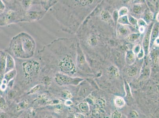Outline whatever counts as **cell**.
<instances>
[{
  "label": "cell",
  "mask_w": 159,
  "mask_h": 118,
  "mask_svg": "<svg viewBox=\"0 0 159 118\" xmlns=\"http://www.w3.org/2000/svg\"><path fill=\"white\" fill-rule=\"evenodd\" d=\"M72 43L71 39L59 38L38 52L37 56L42 61L48 73L60 72L71 76L77 73Z\"/></svg>",
  "instance_id": "cell-1"
},
{
  "label": "cell",
  "mask_w": 159,
  "mask_h": 118,
  "mask_svg": "<svg viewBox=\"0 0 159 118\" xmlns=\"http://www.w3.org/2000/svg\"><path fill=\"white\" fill-rule=\"evenodd\" d=\"M36 48L33 38L27 33L21 32L12 38L5 50L15 59H27L33 57Z\"/></svg>",
  "instance_id": "cell-2"
},
{
  "label": "cell",
  "mask_w": 159,
  "mask_h": 118,
  "mask_svg": "<svg viewBox=\"0 0 159 118\" xmlns=\"http://www.w3.org/2000/svg\"><path fill=\"white\" fill-rule=\"evenodd\" d=\"M6 5L5 11L0 15V26L24 22L25 11L20 1H3Z\"/></svg>",
  "instance_id": "cell-3"
},
{
  "label": "cell",
  "mask_w": 159,
  "mask_h": 118,
  "mask_svg": "<svg viewBox=\"0 0 159 118\" xmlns=\"http://www.w3.org/2000/svg\"><path fill=\"white\" fill-rule=\"evenodd\" d=\"M54 79L59 86L64 85H78L83 80L80 78H73L64 74L56 72L54 74Z\"/></svg>",
  "instance_id": "cell-4"
},
{
  "label": "cell",
  "mask_w": 159,
  "mask_h": 118,
  "mask_svg": "<svg viewBox=\"0 0 159 118\" xmlns=\"http://www.w3.org/2000/svg\"><path fill=\"white\" fill-rule=\"evenodd\" d=\"M46 13L41 9H32L25 11L24 22H33L40 20L43 18Z\"/></svg>",
  "instance_id": "cell-5"
},
{
  "label": "cell",
  "mask_w": 159,
  "mask_h": 118,
  "mask_svg": "<svg viewBox=\"0 0 159 118\" xmlns=\"http://www.w3.org/2000/svg\"><path fill=\"white\" fill-rule=\"evenodd\" d=\"M76 66L77 68L84 69L86 66V60L84 55L80 47L79 44H77V56L76 59Z\"/></svg>",
  "instance_id": "cell-6"
},
{
  "label": "cell",
  "mask_w": 159,
  "mask_h": 118,
  "mask_svg": "<svg viewBox=\"0 0 159 118\" xmlns=\"http://www.w3.org/2000/svg\"><path fill=\"white\" fill-rule=\"evenodd\" d=\"M7 53V52L5 50L0 51V84L5 74Z\"/></svg>",
  "instance_id": "cell-7"
},
{
  "label": "cell",
  "mask_w": 159,
  "mask_h": 118,
  "mask_svg": "<svg viewBox=\"0 0 159 118\" xmlns=\"http://www.w3.org/2000/svg\"><path fill=\"white\" fill-rule=\"evenodd\" d=\"M15 61L14 58L8 54L7 53L6 57V70L5 74L15 69Z\"/></svg>",
  "instance_id": "cell-8"
},
{
  "label": "cell",
  "mask_w": 159,
  "mask_h": 118,
  "mask_svg": "<svg viewBox=\"0 0 159 118\" xmlns=\"http://www.w3.org/2000/svg\"><path fill=\"white\" fill-rule=\"evenodd\" d=\"M150 34V30H148L146 34H145L144 38L143 40V50L145 53H146V54L148 53V48H149Z\"/></svg>",
  "instance_id": "cell-9"
},
{
  "label": "cell",
  "mask_w": 159,
  "mask_h": 118,
  "mask_svg": "<svg viewBox=\"0 0 159 118\" xmlns=\"http://www.w3.org/2000/svg\"><path fill=\"white\" fill-rule=\"evenodd\" d=\"M114 104L116 107L122 108L125 106L126 102L123 98L120 97H117L114 99Z\"/></svg>",
  "instance_id": "cell-10"
},
{
  "label": "cell",
  "mask_w": 159,
  "mask_h": 118,
  "mask_svg": "<svg viewBox=\"0 0 159 118\" xmlns=\"http://www.w3.org/2000/svg\"><path fill=\"white\" fill-rule=\"evenodd\" d=\"M79 108L82 112L87 113L90 111V107L89 103L87 102L81 103L79 105Z\"/></svg>",
  "instance_id": "cell-11"
},
{
  "label": "cell",
  "mask_w": 159,
  "mask_h": 118,
  "mask_svg": "<svg viewBox=\"0 0 159 118\" xmlns=\"http://www.w3.org/2000/svg\"><path fill=\"white\" fill-rule=\"evenodd\" d=\"M126 62L127 64L129 65H131L133 64L135 61V55L133 52H128L127 54L126 57Z\"/></svg>",
  "instance_id": "cell-12"
},
{
  "label": "cell",
  "mask_w": 159,
  "mask_h": 118,
  "mask_svg": "<svg viewBox=\"0 0 159 118\" xmlns=\"http://www.w3.org/2000/svg\"><path fill=\"white\" fill-rule=\"evenodd\" d=\"M101 17L103 20L108 21L111 18V16L108 11L104 10V11H102Z\"/></svg>",
  "instance_id": "cell-13"
},
{
  "label": "cell",
  "mask_w": 159,
  "mask_h": 118,
  "mask_svg": "<svg viewBox=\"0 0 159 118\" xmlns=\"http://www.w3.org/2000/svg\"><path fill=\"white\" fill-rule=\"evenodd\" d=\"M118 22L120 23L123 24V25H126V24L128 25L130 23L129 21H128V17L126 15L121 17L120 18H119L118 20Z\"/></svg>",
  "instance_id": "cell-14"
},
{
  "label": "cell",
  "mask_w": 159,
  "mask_h": 118,
  "mask_svg": "<svg viewBox=\"0 0 159 118\" xmlns=\"http://www.w3.org/2000/svg\"><path fill=\"white\" fill-rule=\"evenodd\" d=\"M110 73L112 74L114 76L118 77L119 76V73L117 68L112 67L109 68V70Z\"/></svg>",
  "instance_id": "cell-15"
},
{
  "label": "cell",
  "mask_w": 159,
  "mask_h": 118,
  "mask_svg": "<svg viewBox=\"0 0 159 118\" xmlns=\"http://www.w3.org/2000/svg\"><path fill=\"white\" fill-rule=\"evenodd\" d=\"M125 88L126 89V97H129V99H131L132 97V94L131 92V90H130V86H129V84L127 83V82H125Z\"/></svg>",
  "instance_id": "cell-16"
},
{
  "label": "cell",
  "mask_w": 159,
  "mask_h": 118,
  "mask_svg": "<svg viewBox=\"0 0 159 118\" xmlns=\"http://www.w3.org/2000/svg\"><path fill=\"white\" fill-rule=\"evenodd\" d=\"M139 36V35L138 34H132L128 37V40L130 42H134L138 38Z\"/></svg>",
  "instance_id": "cell-17"
},
{
  "label": "cell",
  "mask_w": 159,
  "mask_h": 118,
  "mask_svg": "<svg viewBox=\"0 0 159 118\" xmlns=\"http://www.w3.org/2000/svg\"><path fill=\"white\" fill-rule=\"evenodd\" d=\"M128 118H139V115L136 111L131 110L129 113L128 116Z\"/></svg>",
  "instance_id": "cell-18"
},
{
  "label": "cell",
  "mask_w": 159,
  "mask_h": 118,
  "mask_svg": "<svg viewBox=\"0 0 159 118\" xmlns=\"http://www.w3.org/2000/svg\"><path fill=\"white\" fill-rule=\"evenodd\" d=\"M42 82L43 84H45V85H48V86L50 85L51 83L50 78L48 75L44 76L42 78Z\"/></svg>",
  "instance_id": "cell-19"
},
{
  "label": "cell",
  "mask_w": 159,
  "mask_h": 118,
  "mask_svg": "<svg viewBox=\"0 0 159 118\" xmlns=\"http://www.w3.org/2000/svg\"><path fill=\"white\" fill-rule=\"evenodd\" d=\"M128 8L126 7H122L120 9L118 12V15L122 17L128 14Z\"/></svg>",
  "instance_id": "cell-20"
},
{
  "label": "cell",
  "mask_w": 159,
  "mask_h": 118,
  "mask_svg": "<svg viewBox=\"0 0 159 118\" xmlns=\"http://www.w3.org/2000/svg\"><path fill=\"white\" fill-rule=\"evenodd\" d=\"M122 114L118 110H114L111 114V118H122Z\"/></svg>",
  "instance_id": "cell-21"
},
{
  "label": "cell",
  "mask_w": 159,
  "mask_h": 118,
  "mask_svg": "<svg viewBox=\"0 0 159 118\" xmlns=\"http://www.w3.org/2000/svg\"><path fill=\"white\" fill-rule=\"evenodd\" d=\"M137 68L136 67H132L130 68L128 71V74L129 76L131 77L134 76L137 74Z\"/></svg>",
  "instance_id": "cell-22"
},
{
  "label": "cell",
  "mask_w": 159,
  "mask_h": 118,
  "mask_svg": "<svg viewBox=\"0 0 159 118\" xmlns=\"http://www.w3.org/2000/svg\"><path fill=\"white\" fill-rule=\"evenodd\" d=\"M6 6L3 1L0 0V15L2 14L6 9Z\"/></svg>",
  "instance_id": "cell-23"
},
{
  "label": "cell",
  "mask_w": 159,
  "mask_h": 118,
  "mask_svg": "<svg viewBox=\"0 0 159 118\" xmlns=\"http://www.w3.org/2000/svg\"><path fill=\"white\" fill-rule=\"evenodd\" d=\"M63 96L65 97L67 99H70L72 97V95L70 91L69 90H64L63 91Z\"/></svg>",
  "instance_id": "cell-24"
},
{
  "label": "cell",
  "mask_w": 159,
  "mask_h": 118,
  "mask_svg": "<svg viewBox=\"0 0 159 118\" xmlns=\"http://www.w3.org/2000/svg\"><path fill=\"white\" fill-rule=\"evenodd\" d=\"M119 33L120 35L126 34L127 32V30L124 26H120L118 28Z\"/></svg>",
  "instance_id": "cell-25"
},
{
  "label": "cell",
  "mask_w": 159,
  "mask_h": 118,
  "mask_svg": "<svg viewBox=\"0 0 159 118\" xmlns=\"http://www.w3.org/2000/svg\"><path fill=\"white\" fill-rule=\"evenodd\" d=\"M128 21H129V23L132 24L133 25H135L137 24V21L135 18L132 17L131 16H130L128 18Z\"/></svg>",
  "instance_id": "cell-26"
},
{
  "label": "cell",
  "mask_w": 159,
  "mask_h": 118,
  "mask_svg": "<svg viewBox=\"0 0 159 118\" xmlns=\"http://www.w3.org/2000/svg\"><path fill=\"white\" fill-rule=\"evenodd\" d=\"M40 88H41V86L39 85H37V86H35L33 88H32L29 92L30 93L32 94L35 93L38 90H39Z\"/></svg>",
  "instance_id": "cell-27"
},
{
  "label": "cell",
  "mask_w": 159,
  "mask_h": 118,
  "mask_svg": "<svg viewBox=\"0 0 159 118\" xmlns=\"http://www.w3.org/2000/svg\"><path fill=\"white\" fill-rule=\"evenodd\" d=\"M137 23L138 24L139 27H144L147 25L146 22L142 19H140L138 21H137Z\"/></svg>",
  "instance_id": "cell-28"
},
{
  "label": "cell",
  "mask_w": 159,
  "mask_h": 118,
  "mask_svg": "<svg viewBox=\"0 0 159 118\" xmlns=\"http://www.w3.org/2000/svg\"><path fill=\"white\" fill-rule=\"evenodd\" d=\"M141 49L140 45H136L135 47L133 48V53L135 54H138Z\"/></svg>",
  "instance_id": "cell-29"
},
{
  "label": "cell",
  "mask_w": 159,
  "mask_h": 118,
  "mask_svg": "<svg viewBox=\"0 0 159 118\" xmlns=\"http://www.w3.org/2000/svg\"><path fill=\"white\" fill-rule=\"evenodd\" d=\"M95 102H96L99 105L101 106H104L105 103L104 100L102 99H98L97 100H95Z\"/></svg>",
  "instance_id": "cell-30"
},
{
  "label": "cell",
  "mask_w": 159,
  "mask_h": 118,
  "mask_svg": "<svg viewBox=\"0 0 159 118\" xmlns=\"http://www.w3.org/2000/svg\"><path fill=\"white\" fill-rule=\"evenodd\" d=\"M145 55V52H144L143 48H141V50L137 54V57L139 59H141Z\"/></svg>",
  "instance_id": "cell-31"
},
{
  "label": "cell",
  "mask_w": 159,
  "mask_h": 118,
  "mask_svg": "<svg viewBox=\"0 0 159 118\" xmlns=\"http://www.w3.org/2000/svg\"><path fill=\"white\" fill-rule=\"evenodd\" d=\"M118 16V10H116L114 11V13H113V18H114V19L115 21H117Z\"/></svg>",
  "instance_id": "cell-32"
},
{
  "label": "cell",
  "mask_w": 159,
  "mask_h": 118,
  "mask_svg": "<svg viewBox=\"0 0 159 118\" xmlns=\"http://www.w3.org/2000/svg\"><path fill=\"white\" fill-rule=\"evenodd\" d=\"M61 101H59V100H52L51 101H50V102H49L48 103H49L50 104H52V103H53V104H52V105H54V104H59V103H61Z\"/></svg>",
  "instance_id": "cell-33"
},
{
  "label": "cell",
  "mask_w": 159,
  "mask_h": 118,
  "mask_svg": "<svg viewBox=\"0 0 159 118\" xmlns=\"http://www.w3.org/2000/svg\"><path fill=\"white\" fill-rule=\"evenodd\" d=\"M75 118H85L84 115L81 113H77L75 115Z\"/></svg>",
  "instance_id": "cell-34"
},
{
  "label": "cell",
  "mask_w": 159,
  "mask_h": 118,
  "mask_svg": "<svg viewBox=\"0 0 159 118\" xmlns=\"http://www.w3.org/2000/svg\"><path fill=\"white\" fill-rule=\"evenodd\" d=\"M140 9L141 8L139 6H135L134 8H133V11H134V12L135 13H138Z\"/></svg>",
  "instance_id": "cell-35"
},
{
  "label": "cell",
  "mask_w": 159,
  "mask_h": 118,
  "mask_svg": "<svg viewBox=\"0 0 159 118\" xmlns=\"http://www.w3.org/2000/svg\"><path fill=\"white\" fill-rule=\"evenodd\" d=\"M157 32L155 31V30L154 31L153 34H152V39H154V40H156V36L157 35Z\"/></svg>",
  "instance_id": "cell-36"
},
{
  "label": "cell",
  "mask_w": 159,
  "mask_h": 118,
  "mask_svg": "<svg viewBox=\"0 0 159 118\" xmlns=\"http://www.w3.org/2000/svg\"><path fill=\"white\" fill-rule=\"evenodd\" d=\"M145 30V27H139V31L140 33H143L144 32Z\"/></svg>",
  "instance_id": "cell-37"
},
{
  "label": "cell",
  "mask_w": 159,
  "mask_h": 118,
  "mask_svg": "<svg viewBox=\"0 0 159 118\" xmlns=\"http://www.w3.org/2000/svg\"><path fill=\"white\" fill-rule=\"evenodd\" d=\"M90 43H91L92 45L93 44H95V43H96V40L95 38H91V40H90Z\"/></svg>",
  "instance_id": "cell-38"
},
{
  "label": "cell",
  "mask_w": 159,
  "mask_h": 118,
  "mask_svg": "<svg viewBox=\"0 0 159 118\" xmlns=\"http://www.w3.org/2000/svg\"><path fill=\"white\" fill-rule=\"evenodd\" d=\"M66 105H68V106H70V105H72L73 104V103L70 101H68L66 102Z\"/></svg>",
  "instance_id": "cell-39"
},
{
  "label": "cell",
  "mask_w": 159,
  "mask_h": 118,
  "mask_svg": "<svg viewBox=\"0 0 159 118\" xmlns=\"http://www.w3.org/2000/svg\"><path fill=\"white\" fill-rule=\"evenodd\" d=\"M70 118H75V115L74 116H71L70 117Z\"/></svg>",
  "instance_id": "cell-40"
},
{
  "label": "cell",
  "mask_w": 159,
  "mask_h": 118,
  "mask_svg": "<svg viewBox=\"0 0 159 118\" xmlns=\"http://www.w3.org/2000/svg\"></svg>",
  "instance_id": "cell-41"
}]
</instances>
